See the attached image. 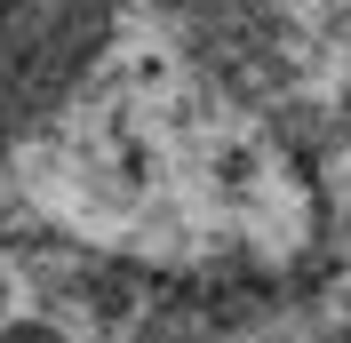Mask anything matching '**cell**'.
<instances>
[{
	"mask_svg": "<svg viewBox=\"0 0 351 343\" xmlns=\"http://www.w3.org/2000/svg\"><path fill=\"white\" fill-rule=\"evenodd\" d=\"M120 0H0V152L88 80Z\"/></svg>",
	"mask_w": 351,
	"mask_h": 343,
	"instance_id": "cell-1",
	"label": "cell"
}]
</instances>
